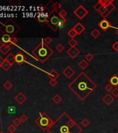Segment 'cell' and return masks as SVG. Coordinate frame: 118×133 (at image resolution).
Instances as JSON below:
<instances>
[{"instance_id":"cell-13","label":"cell","mask_w":118,"mask_h":133,"mask_svg":"<svg viewBox=\"0 0 118 133\" xmlns=\"http://www.w3.org/2000/svg\"><path fill=\"white\" fill-rule=\"evenodd\" d=\"M15 63L20 65L25 62V56L21 52H18L15 56Z\"/></svg>"},{"instance_id":"cell-11","label":"cell","mask_w":118,"mask_h":133,"mask_svg":"<svg viewBox=\"0 0 118 133\" xmlns=\"http://www.w3.org/2000/svg\"><path fill=\"white\" fill-rule=\"evenodd\" d=\"M63 75L67 78H71L75 73V70L72 69L70 66H68L63 71Z\"/></svg>"},{"instance_id":"cell-35","label":"cell","mask_w":118,"mask_h":133,"mask_svg":"<svg viewBox=\"0 0 118 133\" xmlns=\"http://www.w3.org/2000/svg\"><path fill=\"white\" fill-rule=\"evenodd\" d=\"M111 94L113 97L118 98V87H114L113 91L111 92Z\"/></svg>"},{"instance_id":"cell-10","label":"cell","mask_w":118,"mask_h":133,"mask_svg":"<svg viewBox=\"0 0 118 133\" xmlns=\"http://www.w3.org/2000/svg\"><path fill=\"white\" fill-rule=\"evenodd\" d=\"M98 26L101 29V30L104 31H106L109 28L111 27V24L108 20H106V18H104L103 20H101V21L98 23Z\"/></svg>"},{"instance_id":"cell-26","label":"cell","mask_w":118,"mask_h":133,"mask_svg":"<svg viewBox=\"0 0 118 133\" xmlns=\"http://www.w3.org/2000/svg\"><path fill=\"white\" fill-rule=\"evenodd\" d=\"M3 86H4V87L6 90H11L13 87V84L10 81H6L4 83Z\"/></svg>"},{"instance_id":"cell-17","label":"cell","mask_w":118,"mask_h":133,"mask_svg":"<svg viewBox=\"0 0 118 133\" xmlns=\"http://www.w3.org/2000/svg\"><path fill=\"white\" fill-rule=\"evenodd\" d=\"M109 84H110L112 86L116 87L118 86V76L116 74H113L109 79Z\"/></svg>"},{"instance_id":"cell-21","label":"cell","mask_w":118,"mask_h":133,"mask_svg":"<svg viewBox=\"0 0 118 133\" xmlns=\"http://www.w3.org/2000/svg\"><path fill=\"white\" fill-rule=\"evenodd\" d=\"M5 60H7L8 62H9V63H11V64L13 65L15 62V56L12 54V53H9L8 56L6 57V58H5Z\"/></svg>"},{"instance_id":"cell-34","label":"cell","mask_w":118,"mask_h":133,"mask_svg":"<svg viewBox=\"0 0 118 133\" xmlns=\"http://www.w3.org/2000/svg\"><path fill=\"white\" fill-rule=\"evenodd\" d=\"M21 121L20 119V118H15L14 120L13 121V124L15 125L16 127H18L21 124Z\"/></svg>"},{"instance_id":"cell-7","label":"cell","mask_w":118,"mask_h":133,"mask_svg":"<svg viewBox=\"0 0 118 133\" xmlns=\"http://www.w3.org/2000/svg\"><path fill=\"white\" fill-rule=\"evenodd\" d=\"M115 9V6L114 4L109 5V6H102L101 9L97 11V13H99L101 16L104 17V18L106 19V17L112 13Z\"/></svg>"},{"instance_id":"cell-48","label":"cell","mask_w":118,"mask_h":133,"mask_svg":"<svg viewBox=\"0 0 118 133\" xmlns=\"http://www.w3.org/2000/svg\"></svg>"},{"instance_id":"cell-5","label":"cell","mask_w":118,"mask_h":133,"mask_svg":"<svg viewBox=\"0 0 118 133\" xmlns=\"http://www.w3.org/2000/svg\"><path fill=\"white\" fill-rule=\"evenodd\" d=\"M35 123L44 130H48L54 123V121L45 112H40L38 118L35 120Z\"/></svg>"},{"instance_id":"cell-41","label":"cell","mask_w":118,"mask_h":133,"mask_svg":"<svg viewBox=\"0 0 118 133\" xmlns=\"http://www.w3.org/2000/svg\"><path fill=\"white\" fill-rule=\"evenodd\" d=\"M49 85H50L51 87H55V86L57 85V84H58V82H57V81L56 80H54V79H51L50 81H49Z\"/></svg>"},{"instance_id":"cell-33","label":"cell","mask_w":118,"mask_h":133,"mask_svg":"<svg viewBox=\"0 0 118 133\" xmlns=\"http://www.w3.org/2000/svg\"><path fill=\"white\" fill-rule=\"evenodd\" d=\"M68 44L70 46V47H76V45L77 44V42L74 39H71L68 42Z\"/></svg>"},{"instance_id":"cell-4","label":"cell","mask_w":118,"mask_h":133,"mask_svg":"<svg viewBox=\"0 0 118 133\" xmlns=\"http://www.w3.org/2000/svg\"><path fill=\"white\" fill-rule=\"evenodd\" d=\"M0 31L6 34L14 36L19 33L20 27L12 20H7L6 21H0Z\"/></svg>"},{"instance_id":"cell-31","label":"cell","mask_w":118,"mask_h":133,"mask_svg":"<svg viewBox=\"0 0 118 133\" xmlns=\"http://www.w3.org/2000/svg\"><path fill=\"white\" fill-rule=\"evenodd\" d=\"M93 58H94V56H93V54H91V53H88V54H86V56L85 57V60H86L87 62H90V61H92L93 60Z\"/></svg>"},{"instance_id":"cell-38","label":"cell","mask_w":118,"mask_h":133,"mask_svg":"<svg viewBox=\"0 0 118 133\" xmlns=\"http://www.w3.org/2000/svg\"><path fill=\"white\" fill-rule=\"evenodd\" d=\"M113 88H114L113 86H112L110 84H109V83L107 84V85L105 86V90L107 91L108 92H111L113 91Z\"/></svg>"},{"instance_id":"cell-18","label":"cell","mask_w":118,"mask_h":133,"mask_svg":"<svg viewBox=\"0 0 118 133\" xmlns=\"http://www.w3.org/2000/svg\"><path fill=\"white\" fill-rule=\"evenodd\" d=\"M11 51V47L10 46L6 45V44H1L0 46V52L3 53L4 55L7 54L9 51Z\"/></svg>"},{"instance_id":"cell-22","label":"cell","mask_w":118,"mask_h":133,"mask_svg":"<svg viewBox=\"0 0 118 133\" xmlns=\"http://www.w3.org/2000/svg\"><path fill=\"white\" fill-rule=\"evenodd\" d=\"M62 97L60 96L59 94H56L55 96H54V97L52 98V101L54 102L56 104H60V103L62 102Z\"/></svg>"},{"instance_id":"cell-47","label":"cell","mask_w":118,"mask_h":133,"mask_svg":"<svg viewBox=\"0 0 118 133\" xmlns=\"http://www.w3.org/2000/svg\"><path fill=\"white\" fill-rule=\"evenodd\" d=\"M117 133H118V132H117Z\"/></svg>"},{"instance_id":"cell-36","label":"cell","mask_w":118,"mask_h":133,"mask_svg":"<svg viewBox=\"0 0 118 133\" xmlns=\"http://www.w3.org/2000/svg\"><path fill=\"white\" fill-rule=\"evenodd\" d=\"M59 15H60V16L61 17H63V18H65V16L68 15V12L65 10H64V9H62V10H60V11L59 12Z\"/></svg>"},{"instance_id":"cell-2","label":"cell","mask_w":118,"mask_h":133,"mask_svg":"<svg viewBox=\"0 0 118 133\" xmlns=\"http://www.w3.org/2000/svg\"><path fill=\"white\" fill-rule=\"evenodd\" d=\"M32 54L41 63H44L54 55V51L45 43L44 39L42 38L41 42L32 51Z\"/></svg>"},{"instance_id":"cell-12","label":"cell","mask_w":118,"mask_h":133,"mask_svg":"<svg viewBox=\"0 0 118 133\" xmlns=\"http://www.w3.org/2000/svg\"><path fill=\"white\" fill-rule=\"evenodd\" d=\"M72 29L75 31V32H76L77 35H81V33H83L85 31V26L80 22L76 23Z\"/></svg>"},{"instance_id":"cell-14","label":"cell","mask_w":118,"mask_h":133,"mask_svg":"<svg viewBox=\"0 0 118 133\" xmlns=\"http://www.w3.org/2000/svg\"><path fill=\"white\" fill-rule=\"evenodd\" d=\"M50 13H47V12H44L42 11L41 13H39V15L37 17L38 19V21L40 23H45L46 24V21L47 20V18L49 17Z\"/></svg>"},{"instance_id":"cell-3","label":"cell","mask_w":118,"mask_h":133,"mask_svg":"<svg viewBox=\"0 0 118 133\" xmlns=\"http://www.w3.org/2000/svg\"><path fill=\"white\" fill-rule=\"evenodd\" d=\"M65 19L60 16L59 11H52L51 12L49 17L47 18L46 24L50 27V29L54 31H57L59 29L63 26L65 23Z\"/></svg>"},{"instance_id":"cell-32","label":"cell","mask_w":118,"mask_h":133,"mask_svg":"<svg viewBox=\"0 0 118 133\" xmlns=\"http://www.w3.org/2000/svg\"><path fill=\"white\" fill-rule=\"evenodd\" d=\"M17 130V127L15 125H14L13 124L9 125L8 127V130H9L10 133H15Z\"/></svg>"},{"instance_id":"cell-6","label":"cell","mask_w":118,"mask_h":133,"mask_svg":"<svg viewBox=\"0 0 118 133\" xmlns=\"http://www.w3.org/2000/svg\"><path fill=\"white\" fill-rule=\"evenodd\" d=\"M17 42V38L15 36H12L11 35L2 33L0 35V43L1 44H6V45H14Z\"/></svg>"},{"instance_id":"cell-19","label":"cell","mask_w":118,"mask_h":133,"mask_svg":"<svg viewBox=\"0 0 118 133\" xmlns=\"http://www.w3.org/2000/svg\"><path fill=\"white\" fill-rule=\"evenodd\" d=\"M88 65H89V62H87V61L85 60V59L81 60L80 62H79V67L82 70H84V69H86V68L88 67Z\"/></svg>"},{"instance_id":"cell-42","label":"cell","mask_w":118,"mask_h":133,"mask_svg":"<svg viewBox=\"0 0 118 133\" xmlns=\"http://www.w3.org/2000/svg\"><path fill=\"white\" fill-rule=\"evenodd\" d=\"M112 48L113 49V50H115V51H118V41H116V42H115L113 44Z\"/></svg>"},{"instance_id":"cell-40","label":"cell","mask_w":118,"mask_h":133,"mask_svg":"<svg viewBox=\"0 0 118 133\" xmlns=\"http://www.w3.org/2000/svg\"><path fill=\"white\" fill-rule=\"evenodd\" d=\"M20 119L22 123H25L26 121L28 120V116L25 115V114H22L21 116L20 117Z\"/></svg>"},{"instance_id":"cell-9","label":"cell","mask_w":118,"mask_h":133,"mask_svg":"<svg viewBox=\"0 0 118 133\" xmlns=\"http://www.w3.org/2000/svg\"><path fill=\"white\" fill-rule=\"evenodd\" d=\"M67 54L69 56L70 58H71L72 59H74L80 54V51L76 47H70L67 50Z\"/></svg>"},{"instance_id":"cell-30","label":"cell","mask_w":118,"mask_h":133,"mask_svg":"<svg viewBox=\"0 0 118 133\" xmlns=\"http://www.w3.org/2000/svg\"><path fill=\"white\" fill-rule=\"evenodd\" d=\"M61 6H62L61 4L58 2V1H56V2H54V5H53V9H54V10H55V11H58L59 9L61 8Z\"/></svg>"},{"instance_id":"cell-8","label":"cell","mask_w":118,"mask_h":133,"mask_svg":"<svg viewBox=\"0 0 118 133\" xmlns=\"http://www.w3.org/2000/svg\"><path fill=\"white\" fill-rule=\"evenodd\" d=\"M74 14L76 17H77V18H79V20H83V19L88 14V10L85 9L83 5H79V6L74 10Z\"/></svg>"},{"instance_id":"cell-37","label":"cell","mask_w":118,"mask_h":133,"mask_svg":"<svg viewBox=\"0 0 118 133\" xmlns=\"http://www.w3.org/2000/svg\"><path fill=\"white\" fill-rule=\"evenodd\" d=\"M44 39V42L46 44H49L53 42V38H51V37H47L45 38H43Z\"/></svg>"},{"instance_id":"cell-29","label":"cell","mask_w":118,"mask_h":133,"mask_svg":"<svg viewBox=\"0 0 118 133\" xmlns=\"http://www.w3.org/2000/svg\"><path fill=\"white\" fill-rule=\"evenodd\" d=\"M68 35L72 39H74V38H75V36H76V35H77V34H76V32H75V31L73 29H71L70 30L68 31Z\"/></svg>"},{"instance_id":"cell-1","label":"cell","mask_w":118,"mask_h":133,"mask_svg":"<svg viewBox=\"0 0 118 133\" xmlns=\"http://www.w3.org/2000/svg\"><path fill=\"white\" fill-rule=\"evenodd\" d=\"M97 87V85L84 72L79 73L68 85V88L81 101H84Z\"/></svg>"},{"instance_id":"cell-39","label":"cell","mask_w":118,"mask_h":133,"mask_svg":"<svg viewBox=\"0 0 118 133\" xmlns=\"http://www.w3.org/2000/svg\"><path fill=\"white\" fill-rule=\"evenodd\" d=\"M21 1H18V0H11L9 1V3L13 6H18L19 4H21Z\"/></svg>"},{"instance_id":"cell-20","label":"cell","mask_w":118,"mask_h":133,"mask_svg":"<svg viewBox=\"0 0 118 133\" xmlns=\"http://www.w3.org/2000/svg\"><path fill=\"white\" fill-rule=\"evenodd\" d=\"M49 76L50 77L51 79H54V80H56L59 77V73L55 70V69H51V72L49 73Z\"/></svg>"},{"instance_id":"cell-25","label":"cell","mask_w":118,"mask_h":133,"mask_svg":"<svg viewBox=\"0 0 118 133\" xmlns=\"http://www.w3.org/2000/svg\"><path fill=\"white\" fill-rule=\"evenodd\" d=\"M100 1L102 6H109V5L113 4V0H99Z\"/></svg>"},{"instance_id":"cell-24","label":"cell","mask_w":118,"mask_h":133,"mask_svg":"<svg viewBox=\"0 0 118 133\" xmlns=\"http://www.w3.org/2000/svg\"><path fill=\"white\" fill-rule=\"evenodd\" d=\"M90 34H91V35L93 36L94 38L97 39L100 36L101 33H100V31H99L98 30V29H94V30H93L91 31Z\"/></svg>"},{"instance_id":"cell-46","label":"cell","mask_w":118,"mask_h":133,"mask_svg":"<svg viewBox=\"0 0 118 133\" xmlns=\"http://www.w3.org/2000/svg\"><path fill=\"white\" fill-rule=\"evenodd\" d=\"M0 133H3L2 131H0Z\"/></svg>"},{"instance_id":"cell-15","label":"cell","mask_w":118,"mask_h":133,"mask_svg":"<svg viewBox=\"0 0 118 133\" xmlns=\"http://www.w3.org/2000/svg\"><path fill=\"white\" fill-rule=\"evenodd\" d=\"M15 101L17 102L20 105H22L24 104V103L26 101V96L22 92H20L18 94H17V96L15 97Z\"/></svg>"},{"instance_id":"cell-28","label":"cell","mask_w":118,"mask_h":133,"mask_svg":"<svg viewBox=\"0 0 118 133\" xmlns=\"http://www.w3.org/2000/svg\"><path fill=\"white\" fill-rule=\"evenodd\" d=\"M90 121L88 119H86V118L83 119V120L81 121V124L82 125L84 128H87L89 125H90Z\"/></svg>"},{"instance_id":"cell-27","label":"cell","mask_w":118,"mask_h":133,"mask_svg":"<svg viewBox=\"0 0 118 133\" xmlns=\"http://www.w3.org/2000/svg\"><path fill=\"white\" fill-rule=\"evenodd\" d=\"M56 51L59 53H62V52L64 50H65V47H64L63 44H57L56 46Z\"/></svg>"},{"instance_id":"cell-16","label":"cell","mask_w":118,"mask_h":133,"mask_svg":"<svg viewBox=\"0 0 118 133\" xmlns=\"http://www.w3.org/2000/svg\"><path fill=\"white\" fill-rule=\"evenodd\" d=\"M114 97L110 94H107L104 96L102 99V101H104V103H105L106 105H110L112 103H113L114 101Z\"/></svg>"},{"instance_id":"cell-43","label":"cell","mask_w":118,"mask_h":133,"mask_svg":"<svg viewBox=\"0 0 118 133\" xmlns=\"http://www.w3.org/2000/svg\"><path fill=\"white\" fill-rule=\"evenodd\" d=\"M9 113H10V114H14V113H15V107H9Z\"/></svg>"},{"instance_id":"cell-45","label":"cell","mask_w":118,"mask_h":133,"mask_svg":"<svg viewBox=\"0 0 118 133\" xmlns=\"http://www.w3.org/2000/svg\"><path fill=\"white\" fill-rule=\"evenodd\" d=\"M116 29V31H115V33L117 35H118V28H115Z\"/></svg>"},{"instance_id":"cell-44","label":"cell","mask_w":118,"mask_h":133,"mask_svg":"<svg viewBox=\"0 0 118 133\" xmlns=\"http://www.w3.org/2000/svg\"><path fill=\"white\" fill-rule=\"evenodd\" d=\"M4 61H5L4 58H3L1 56H0V67H1V66H2V64H4Z\"/></svg>"},{"instance_id":"cell-23","label":"cell","mask_w":118,"mask_h":133,"mask_svg":"<svg viewBox=\"0 0 118 133\" xmlns=\"http://www.w3.org/2000/svg\"><path fill=\"white\" fill-rule=\"evenodd\" d=\"M11 67H12V64H11V63H9L7 60H5L4 64H2V66H1V68L4 69V71H8Z\"/></svg>"}]
</instances>
